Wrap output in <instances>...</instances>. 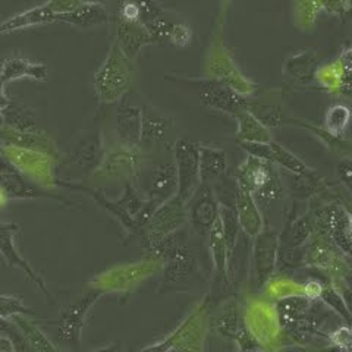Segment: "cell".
<instances>
[{
	"mask_svg": "<svg viewBox=\"0 0 352 352\" xmlns=\"http://www.w3.org/2000/svg\"><path fill=\"white\" fill-rule=\"evenodd\" d=\"M320 300L330 308V310H333L339 317H342V320L346 324L352 326V316L342 298V295H340L335 285L324 286Z\"/></svg>",
	"mask_w": 352,
	"mask_h": 352,
	"instance_id": "obj_31",
	"label": "cell"
},
{
	"mask_svg": "<svg viewBox=\"0 0 352 352\" xmlns=\"http://www.w3.org/2000/svg\"><path fill=\"white\" fill-rule=\"evenodd\" d=\"M239 122L238 138L239 141H263L269 142L272 141L269 137V132L261 125L260 120L252 115L248 109L241 110L236 115Z\"/></svg>",
	"mask_w": 352,
	"mask_h": 352,
	"instance_id": "obj_27",
	"label": "cell"
},
{
	"mask_svg": "<svg viewBox=\"0 0 352 352\" xmlns=\"http://www.w3.org/2000/svg\"><path fill=\"white\" fill-rule=\"evenodd\" d=\"M272 148H273V159H272L273 164H278V166H282L283 169L289 170L295 175L310 176L311 170L308 169L298 157L294 156V154L289 153L285 147L278 144V142L272 141Z\"/></svg>",
	"mask_w": 352,
	"mask_h": 352,
	"instance_id": "obj_30",
	"label": "cell"
},
{
	"mask_svg": "<svg viewBox=\"0 0 352 352\" xmlns=\"http://www.w3.org/2000/svg\"><path fill=\"white\" fill-rule=\"evenodd\" d=\"M142 163L140 147H126L120 144L104 156L102 168L98 172L107 176H129L138 175Z\"/></svg>",
	"mask_w": 352,
	"mask_h": 352,
	"instance_id": "obj_14",
	"label": "cell"
},
{
	"mask_svg": "<svg viewBox=\"0 0 352 352\" xmlns=\"http://www.w3.org/2000/svg\"><path fill=\"white\" fill-rule=\"evenodd\" d=\"M88 352H124V349H122V346H120V344H113V345L93 349V351H88Z\"/></svg>",
	"mask_w": 352,
	"mask_h": 352,
	"instance_id": "obj_45",
	"label": "cell"
},
{
	"mask_svg": "<svg viewBox=\"0 0 352 352\" xmlns=\"http://www.w3.org/2000/svg\"><path fill=\"white\" fill-rule=\"evenodd\" d=\"M134 81L132 60L120 50L119 44L113 41L104 62L94 74V90L102 103H115L120 100Z\"/></svg>",
	"mask_w": 352,
	"mask_h": 352,
	"instance_id": "obj_2",
	"label": "cell"
},
{
	"mask_svg": "<svg viewBox=\"0 0 352 352\" xmlns=\"http://www.w3.org/2000/svg\"><path fill=\"white\" fill-rule=\"evenodd\" d=\"M50 22H56V15H54L50 8L44 3L41 6L28 9L25 12L0 22V34H5V32L8 34V32H14L28 27L46 25L50 24Z\"/></svg>",
	"mask_w": 352,
	"mask_h": 352,
	"instance_id": "obj_23",
	"label": "cell"
},
{
	"mask_svg": "<svg viewBox=\"0 0 352 352\" xmlns=\"http://www.w3.org/2000/svg\"><path fill=\"white\" fill-rule=\"evenodd\" d=\"M135 2L140 8V22L142 25L148 24L154 18L166 14L156 0H135Z\"/></svg>",
	"mask_w": 352,
	"mask_h": 352,
	"instance_id": "obj_37",
	"label": "cell"
},
{
	"mask_svg": "<svg viewBox=\"0 0 352 352\" xmlns=\"http://www.w3.org/2000/svg\"><path fill=\"white\" fill-rule=\"evenodd\" d=\"M15 316H32L36 317V313L27 308L19 298L12 295H0V318L8 320L14 318Z\"/></svg>",
	"mask_w": 352,
	"mask_h": 352,
	"instance_id": "obj_32",
	"label": "cell"
},
{
	"mask_svg": "<svg viewBox=\"0 0 352 352\" xmlns=\"http://www.w3.org/2000/svg\"><path fill=\"white\" fill-rule=\"evenodd\" d=\"M173 159L178 172V197L179 200L188 206L194 197L200 179V144L192 141L179 140L173 146Z\"/></svg>",
	"mask_w": 352,
	"mask_h": 352,
	"instance_id": "obj_7",
	"label": "cell"
},
{
	"mask_svg": "<svg viewBox=\"0 0 352 352\" xmlns=\"http://www.w3.org/2000/svg\"><path fill=\"white\" fill-rule=\"evenodd\" d=\"M0 191L10 200V198H22V200H30V198H49V200H60V195H54L38 190L37 186L31 185L24 176L19 172L12 173H0Z\"/></svg>",
	"mask_w": 352,
	"mask_h": 352,
	"instance_id": "obj_18",
	"label": "cell"
},
{
	"mask_svg": "<svg viewBox=\"0 0 352 352\" xmlns=\"http://www.w3.org/2000/svg\"><path fill=\"white\" fill-rule=\"evenodd\" d=\"M335 286L338 288V291L340 292V295H342V298H344V301L348 307V310L352 316V288L346 285L345 280H338V283Z\"/></svg>",
	"mask_w": 352,
	"mask_h": 352,
	"instance_id": "obj_42",
	"label": "cell"
},
{
	"mask_svg": "<svg viewBox=\"0 0 352 352\" xmlns=\"http://www.w3.org/2000/svg\"><path fill=\"white\" fill-rule=\"evenodd\" d=\"M191 37H192V32L188 25L173 24L169 40L172 44H175L176 47H185V46H188V43L191 41Z\"/></svg>",
	"mask_w": 352,
	"mask_h": 352,
	"instance_id": "obj_38",
	"label": "cell"
},
{
	"mask_svg": "<svg viewBox=\"0 0 352 352\" xmlns=\"http://www.w3.org/2000/svg\"><path fill=\"white\" fill-rule=\"evenodd\" d=\"M252 352H263V351H252Z\"/></svg>",
	"mask_w": 352,
	"mask_h": 352,
	"instance_id": "obj_47",
	"label": "cell"
},
{
	"mask_svg": "<svg viewBox=\"0 0 352 352\" xmlns=\"http://www.w3.org/2000/svg\"><path fill=\"white\" fill-rule=\"evenodd\" d=\"M200 311H201V308H198V310H195L194 313H191L188 317H186L182 322V324L176 327L175 332H172L166 339H163L159 344H154V345L144 348L141 352H170V349H173L176 345H178L182 340V338H185L186 333H188V330L191 329V324L194 323V320Z\"/></svg>",
	"mask_w": 352,
	"mask_h": 352,
	"instance_id": "obj_29",
	"label": "cell"
},
{
	"mask_svg": "<svg viewBox=\"0 0 352 352\" xmlns=\"http://www.w3.org/2000/svg\"><path fill=\"white\" fill-rule=\"evenodd\" d=\"M104 292L106 291L100 288L90 291L76 302L63 308L58 320L49 322L54 326H58L59 340H63L66 344L80 345L82 329L87 322V316L94 307V304L104 295Z\"/></svg>",
	"mask_w": 352,
	"mask_h": 352,
	"instance_id": "obj_8",
	"label": "cell"
},
{
	"mask_svg": "<svg viewBox=\"0 0 352 352\" xmlns=\"http://www.w3.org/2000/svg\"><path fill=\"white\" fill-rule=\"evenodd\" d=\"M12 172H18V170L8 159L6 153H3L2 148H0V173H12Z\"/></svg>",
	"mask_w": 352,
	"mask_h": 352,
	"instance_id": "obj_43",
	"label": "cell"
},
{
	"mask_svg": "<svg viewBox=\"0 0 352 352\" xmlns=\"http://www.w3.org/2000/svg\"><path fill=\"white\" fill-rule=\"evenodd\" d=\"M273 166L270 162L248 156L236 173V185L254 197L258 206H267L282 195V179Z\"/></svg>",
	"mask_w": 352,
	"mask_h": 352,
	"instance_id": "obj_3",
	"label": "cell"
},
{
	"mask_svg": "<svg viewBox=\"0 0 352 352\" xmlns=\"http://www.w3.org/2000/svg\"><path fill=\"white\" fill-rule=\"evenodd\" d=\"M169 125L170 124L166 118L157 116V115H150L142 110L141 144L153 146V144H156V142L163 141L169 131Z\"/></svg>",
	"mask_w": 352,
	"mask_h": 352,
	"instance_id": "obj_26",
	"label": "cell"
},
{
	"mask_svg": "<svg viewBox=\"0 0 352 352\" xmlns=\"http://www.w3.org/2000/svg\"><path fill=\"white\" fill-rule=\"evenodd\" d=\"M116 134L120 144L140 147L142 131V109L132 104H120L115 119Z\"/></svg>",
	"mask_w": 352,
	"mask_h": 352,
	"instance_id": "obj_15",
	"label": "cell"
},
{
	"mask_svg": "<svg viewBox=\"0 0 352 352\" xmlns=\"http://www.w3.org/2000/svg\"><path fill=\"white\" fill-rule=\"evenodd\" d=\"M5 82L0 80V110L5 109L9 103V98L6 97V93H5Z\"/></svg>",
	"mask_w": 352,
	"mask_h": 352,
	"instance_id": "obj_44",
	"label": "cell"
},
{
	"mask_svg": "<svg viewBox=\"0 0 352 352\" xmlns=\"http://www.w3.org/2000/svg\"><path fill=\"white\" fill-rule=\"evenodd\" d=\"M198 96L206 106L235 116L241 110L248 109V100L244 94L235 90L232 85L217 78L201 80Z\"/></svg>",
	"mask_w": 352,
	"mask_h": 352,
	"instance_id": "obj_12",
	"label": "cell"
},
{
	"mask_svg": "<svg viewBox=\"0 0 352 352\" xmlns=\"http://www.w3.org/2000/svg\"><path fill=\"white\" fill-rule=\"evenodd\" d=\"M140 191L147 197V200L157 206L172 200L178 195L176 164L169 162L153 164L144 176H140Z\"/></svg>",
	"mask_w": 352,
	"mask_h": 352,
	"instance_id": "obj_9",
	"label": "cell"
},
{
	"mask_svg": "<svg viewBox=\"0 0 352 352\" xmlns=\"http://www.w3.org/2000/svg\"><path fill=\"white\" fill-rule=\"evenodd\" d=\"M5 126L19 131V132H31V134H41V131L37 126L36 115L32 112V109L27 104L9 100L8 106L0 110Z\"/></svg>",
	"mask_w": 352,
	"mask_h": 352,
	"instance_id": "obj_22",
	"label": "cell"
},
{
	"mask_svg": "<svg viewBox=\"0 0 352 352\" xmlns=\"http://www.w3.org/2000/svg\"><path fill=\"white\" fill-rule=\"evenodd\" d=\"M327 339L339 352H352V326H339L327 333Z\"/></svg>",
	"mask_w": 352,
	"mask_h": 352,
	"instance_id": "obj_35",
	"label": "cell"
},
{
	"mask_svg": "<svg viewBox=\"0 0 352 352\" xmlns=\"http://www.w3.org/2000/svg\"><path fill=\"white\" fill-rule=\"evenodd\" d=\"M18 229L16 225L8 223V225H0V252L8 261L9 266H16L19 269L24 270L27 273V276L37 285V288L44 292V295L49 296V291L46 288V285L43 283L38 274L32 270L30 264L21 257L19 252L15 248V242H14V232Z\"/></svg>",
	"mask_w": 352,
	"mask_h": 352,
	"instance_id": "obj_17",
	"label": "cell"
},
{
	"mask_svg": "<svg viewBox=\"0 0 352 352\" xmlns=\"http://www.w3.org/2000/svg\"><path fill=\"white\" fill-rule=\"evenodd\" d=\"M323 288H324V286H323L320 282H317V280H308V282L304 285V294H305L310 300H317V298L320 300Z\"/></svg>",
	"mask_w": 352,
	"mask_h": 352,
	"instance_id": "obj_41",
	"label": "cell"
},
{
	"mask_svg": "<svg viewBox=\"0 0 352 352\" xmlns=\"http://www.w3.org/2000/svg\"><path fill=\"white\" fill-rule=\"evenodd\" d=\"M116 27V43L119 44L129 60H134L141 49L153 44L148 31L140 21H125L120 18H113Z\"/></svg>",
	"mask_w": 352,
	"mask_h": 352,
	"instance_id": "obj_13",
	"label": "cell"
},
{
	"mask_svg": "<svg viewBox=\"0 0 352 352\" xmlns=\"http://www.w3.org/2000/svg\"><path fill=\"white\" fill-rule=\"evenodd\" d=\"M56 21L66 22V24L81 30H90L106 24L110 21V15L102 5H81L72 12L58 15Z\"/></svg>",
	"mask_w": 352,
	"mask_h": 352,
	"instance_id": "obj_24",
	"label": "cell"
},
{
	"mask_svg": "<svg viewBox=\"0 0 352 352\" xmlns=\"http://www.w3.org/2000/svg\"><path fill=\"white\" fill-rule=\"evenodd\" d=\"M338 175L348 188L352 191V160L345 159L338 164Z\"/></svg>",
	"mask_w": 352,
	"mask_h": 352,
	"instance_id": "obj_40",
	"label": "cell"
},
{
	"mask_svg": "<svg viewBox=\"0 0 352 352\" xmlns=\"http://www.w3.org/2000/svg\"><path fill=\"white\" fill-rule=\"evenodd\" d=\"M25 76L36 81H46L47 68L41 63L30 62L24 58H10L5 60L2 68H0V80L5 84L19 78H25Z\"/></svg>",
	"mask_w": 352,
	"mask_h": 352,
	"instance_id": "obj_21",
	"label": "cell"
},
{
	"mask_svg": "<svg viewBox=\"0 0 352 352\" xmlns=\"http://www.w3.org/2000/svg\"><path fill=\"white\" fill-rule=\"evenodd\" d=\"M342 62L344 68L339 78V91L342 96L352 98V49L344 53Z\"/></svg>",
	"mask_w": 352,
	"mask_h": 352,
	"instance_id": "obj_36",
	"label": "cell"
},
{
	"mask_svg": "<svg viewBox=\"0 0 352 352\" xmlns=\"http://www.w3.org/2000/svg\"><path fill=\"white\" fill-rule=\"evenodd\" d=\"M151 254L164 263L162 291L182 289L198 274V260L192 248L182 244L179 230L154 247Z\"/></svg>",
	"mask_w": 352,
	"mask_h": 352,
	"instance_id": "obj_1",
	"label": "cell"
},
{
	"mask_svg": "<svg viewBox=\"0 0 352 352\" xmlns=\"http://www.w3.org/2000/svg\"><path fill=\"white\" fill-rule=\"evenodd\" d=\"M144 27L148 31L150 38H151L153 43H164L166 40H169V37H170L173 24L168 19L166 14H164V15L154 18Z\"/></svg>",
	"mask_w": 352,
	"mask_h": 352,
	"instance_id": "obj_34",
	"label": "cell"
},
{
	"mask_svg": "<svg viewBox=\"0 0 352 352\" xmlns=\"http://www.w3.org/2000/svg\"><path fill=\"white\" fill-rule=\"evenodd\" d=\"M46 5L50 8L52 12L56 16L62 15V14L72 12V10L81 6L78 0H49Z\"/></svg>",
	"mask_w": 352,
	"mask_h": 352,
	"instance_id": "obj_39",
	"label": "cell"
},
{
	"mask_svg": "<svg viewBox=\"0 0 352 352\" xmlns=\"http://www.w3.org/2000/svg\"><path fill=\"white\" fill-rule=\"evenodd\" d=\"M236 182V181H235ZM235 206L238 212V219L242 232L250 238H256L264 229L263 216L260 213L258 204L254 197L248 191L242 190L241 186H235Z\"/></svg>",
	"mask_w": 352,
	"mask_h": 352,
	"instance_id": "obj_16",
	"label": "cell"
},
{
	"mask_svg": "<svg viewBox=\"0 0 352 352\" xmlns=\"http://www.w3.org/2000/svg\"><path fill=\"white\" fill-rule=\"evenodd\" d=\"M349 110L344 106H333L327 112L326 116V126L330 134L339 137L345 131L349 122Z\"/></svg>",
	"mask_w": 352,
	"mask_h": 352,
	"instance_id": "obj_33",
	"label": "cell"
},
{
	"mask_svg": "<svg viewBox=\"0 0 352 352\" xmlns=\"http://www.w3.org/2000/svg\"><path fill=\"white\" fill-rule=\"evenodd\" d=\"M14 323L16 327H19L22 335L25 336V339L31 344V346L37 352H59L52 345L50 340L44 336L41 330L37 326L32 324L28 318H24L22 316H15Z\"/></svg>",
	"mask_w": 352,
	"mask_h": 352,
	"instance_id": "obj_28",
	"label": "cell"
},
{
	"mask_svg": "<svg viewBox=\"0 0 352 352\" xmlns=\"http://www.w3.org/2000/svg\"><path fill=\"white\" fill-rule=\"evenodd\" d=\"M279 257V235L273 229H263L254 238L252 250V273H254L256 288L266 286L274 270L278 269Z\"/></svg>",
	"mask_w": 352,
	"mask_h": 352,
	"instance_id": "obj_11",
	"label": "cell"
},
{
	"mask_svg": "<svg viewBox=\"0 0 352 352\" xmlns=\"http://www.w3.org/2000/svg\"><path fill=\"white\" fill-rule=\"evenodd\" d=\"M228 169V156L222 148L200 146V179L201 184L214 185L222 179Z\"/></svg>",
	"mask_w": 352,
	"mask_h": 352,
	"instance_id": "obj_20",
	"label": "cell"
},
{
	"mask_svg": "<svg viewBox=\"0 0 352 352\" xmlns=\"http://www.w3.org/2000/svg\"><path fill=\"white\" fill-rule=\"evenodd\" d=\"M81 5H102L104 6L107 3V0H78Z\"/></svg>",
	"mask_w": 352,
	"mask_h": 352,
	"instance_id": "obj_46",
	"label": "cell"
},
{
	"mask_svg": "<svg viewBox=\"0 0 352 352\" xmlns=\"http://www.w3.org/2000/svg\"><path fill=\"white\" fill-rule=\"evenodd\" d=\"M225 2H229V0H225Z\"/></svg>",
	"mask_w": 352,
	"mask_h": 352,
	"instance_id": "obj_48",
	"label": "cell"
},
{
	"mask_svg": "<svg viewBox=\"0 0 352 352\" xmlns=\"http://www.w3.org/2000/svg\"><path fill=\"white\" fill-rule=\"evenodd\" d=\"M208 245H210V254L213 260V269H214V279L222 283H229V252L226 247V241L223 236V229L222 223H220V219L213 226V229L208 234Z\"/></svg>",
	"mask_w": 352,
	"mask_h": 352,
	"instance_id": "obj_19",
	"label": "cell"
},
{
	"mask_svg": "<svg viewBox=\"0 0 352 352\" xmlns=\"http://www.w3.org/2000/svg\"><path fill=\"white\" fill-rule=\"evenodd\" d=\"M186 208H188V222L192 229L198 235L207 238L220 214V203L214 186L210 184H200Z\"/></svg>",
	"mask_w": 352,
	"mask_h": 352,
	"instance_id": "obj_10",
	"label": "cell"
},
{
	"mask_svg": "<svg viewBox=\"0 0 352 352\" xmlns=\"http://www.w3.org/2000/svg\"><path fill=\"white\" fill-rule=\"evenodd\" d=\"M186 222H188L186 204H184L178 197H173L172 200L160 204L148 219L144 226V238L141 239L142 244L151 251L163 239L181 230Z\"/></svg>",
	"mask_w": 352,
	"mask_h": 352,
	"instance_id": "obj_5",
	"label": "cell"
},
{
	"mask_svg": "<svg viewBox=\"0 0 352 352\" xmlns=\"http://www.w3.org/2000/svg\"><path fill=\"white\" fill-rule=\"evenodd\" d=\"M313 236L314 238L302 248L304 266L330 273L339 280H344L351 272L344 252L335 245V242L327 235L314 234Z\"/></svg>",
	"mask_w": 352,
	"mask_h": 352,
	"instance_id": "obj_6",
	"label": "cell"
},
{
	"mask_svg": "<svg viewBox=\"0 0 352 352\" xmlns=\"http://www.w3.org/2000/svg\"><path fill=\"white\" fill-rule=\"evenodd\" d=\"M106 153L103 150V141L100 132H90L72 142L56 170V176L60 179L84 178L85 175L102 168Z\"/></svg>",
	"mask_w": 352,
	"mask_h": 352,
	"instance_id": "obj_4",
	"label": "cell"
},
{
	"mask_svg": "<svg viewBox=\"0 0 352 352\" xmlns=\"http://www.w3.org/2000/svg\"><path fill=\"white\" fill-rule=\"evenodd\" d=\"M245 320L242 318L239 305L236 300H228L217 316L213 318V327L217 330V332L222 335L226 339H232L236 340L238 335L242 329L245 326Z\"/></svg>",
	"mask_w": 352,
	"mask_h": 352,
	"instance_id": "obj_25",
	"label": "cell"
}]
</instances>
